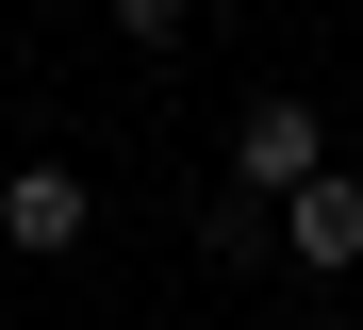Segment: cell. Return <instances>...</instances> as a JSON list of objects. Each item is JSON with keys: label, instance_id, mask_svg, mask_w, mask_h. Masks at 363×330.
<instances>
[{"label": "cell", "instance_id": "6da1fadb", "mask_svg": "<svg viewBox=\"0 0 363 330\" xmlns=\"http://www.w3.org/2000/svg\"><path fill=\"white\" fill-rule=\"evenodd\" d=\"M330 165H347V132L314 99H248V116H231V198H264V215H281L297 182H330Z\"/></svg>", "mask_w": 363, "mask_h": 330}, {"label": "cell", "instance_id": "7a4b0ae2", "mask_svg": "<svg viewBox=\"0 0 363 330\" xmlns=\"http://www.w3.org/2000/svg\"><path fill=\"white\" fill-rule=\"evenodd\" d=\"M281 264H314V281H347V264H363V165H330V182L281 198Z\"/></svg>", "mask_w": 363, "mask_h": 330}, {"label": "cell", "instance_id": "3957f363", "mask_svg": "<svg viewBox=\"0 0 363 330\" xmlns=\"http://www.w3.org/2000/svg\"><path fill=\"white\" fill-rule=\"evenodd\" d=\"M83 231H99L83 165H17V182H0V248H83Z\"/></svg>", "mask_w": 363, "mask_h": 330}, {"label": "cell", "instance_id": "277c9868", "mask_svg": "<svg viewBox=\"0 0 363 330\" xmlns=\"http://www.w3.org/2000/svg\"><path fill=\"white\" fill-rule=\"evenodd\" d=\"M116 33H133V50H149V66H165V50H182V33H199V0H116Z\"/></svg>", "mask_w": 363, "mask_h": 330}, {"label": "cell", "instance_id": "5b68a950", "mask_svg": "<svg viewBox=\"0 0 363 330\" xmlns=\"http://www.w3.org/2000/svg\"><path fill=\"white\" fill-rule=\"evenodd\" d=\"M347 165H363V116H347Z\"/></svg>", "mask_w": 363, "mask_h": 330}, {"label": "cell", "instance_id": "8992f818", "mask_svg": "<svg viewBox=\"0 0 363 330\" xmlns=\"http://www.w3.org/2000/svg\"><path fill=\"white\" fill-rule=\"evenodd\" d=\"M99 17H116V0H99Z\"/></svg>", "mask_w": 363, "mask_h": 330}]
</instances>
